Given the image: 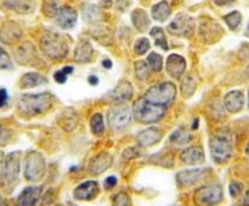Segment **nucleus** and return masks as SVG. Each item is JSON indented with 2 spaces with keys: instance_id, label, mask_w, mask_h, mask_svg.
Here are the masks:
<instances>
[{
  "instance_id": "f257e3e1",
  "label": "nucleus",
  "mask_w": 249,
  "mask_h": 206,
  "mask_svg": "<svg viewBox=\"0 0 249 206\" xmlns=\"http://www.w3.org/2000/svg\"><path fill=\"white\" fill-rule=\"evenodd\" d=\"M53 102L51 94H38V95H23L17 103V109L22 115L32 116L41 114L48 111Z\"/></svg>"
},
{
  "instance_id": "f03ea898",
  "label": "nucleus",
  "mask_w": 249,
  "mask_h": 206,
  "mask_svg": "<svg viewBox=\"0 0 249 206\" xmlns=\"http://www.w3.org/2000/svg\"><path fill=\"white\" fill-rule=\"evenodd\" d=\"M40 48L48 57L57 60L68 53V41L62 34L48 32L40 39Z\"/></svg>"
},
{
  "instance_id": "7ed1b4c3",
  "label": "nucleus",
  "mask_w": 249,
  "mask_h": 206,
  "mask_svg": "<svg viewBox=\"0 0 249 206\" xmlns=\"http://www.w3.org/2000/svg\"><path fill=\"white\" fill-rule=\"evenodd\" d=\"M209 147H211L212 158L216 164H225L232 157L233 142L230 133H216L214 137H212Z\"/></svg>"
},
{
  "instance_id": "20e7f679",
  "label": "nucleus",
  "mask_w": 249,
  "mask_h": 206,
  "mask_svg": "<svg viewBox=\"0 0 249 206\" xmlns=\"http://www.w3.org/2000/svg\"><path fill=\"white\" fill-rule=\"evenodd\" d=\"M165 107L157 106L148 102L145 97L136 99L133 106V115L135 120L142 124H151L158 121L165 114Z\"/></svg>"
},
{
  "instance_id": "39448f33",
  "label": "nucleus",
  "mask_w": 249,
  "mask_h": 206,
  "mask_svg": "<svg viewBox=\"0 0 249 206\" xmlns=\"http://www.w3.org/2000/svg\"><path fill=\"white\" fill-rule=\"evenodd\" d=\"M175 95H177L175 85L173 82L167 81L150 87V90L145 94V98L151 103L167 108L174 102Z\"/></svg>"
},
{
  "instance_id": "423d86ee",
  "label": "nucleus",
  "mask_w": 249,
  "mask_h": 206,
  "mask_svg": "<svg viewBox=\"0 0 249 206\" xmlns=\"http://www.w3.org/2000/svg\"><path fill=\"white\" fill-rule=\"evenodd\" d=\"M46 162L43 154L39 152H29L24 161V177L27 181L38 182L45 176Z\"/></svg>"
},
{
  "instance_id": "0eeeda50",
  "label": "nucleus",
  "mask_w": 249,
  "mask_h": 206,
  "mask_svg": "<svg viewBox=\"0 0 249 206\" xmlns=\"http://www.w3.org/2000/svg\"><path fill=\"white\" fill-rule=\"evenodd\" d=\"M131 113L128 106L123 102H117L109 108L107 114V121L112 130H123L130 124Z\"/></svg>"
},
{
  "instance_id": "6e6552de",
  "label": "nucleus",
  "mask_w": 249,
  "mask_h": 206,
  "mask_svg": "<svg viewBox=\"0 0 249 206\" xmlns=\"http://www.w3.org/2000/svg\"><path fill=\"white\" fill-rule=\"evenodd\" d=\"M224 198V190L219 184L204 186L197 189L194 194V201L197 206L218 205Z\"/></svg>"
},
{
  "instance_id": "1a4fd4ad",
  "label": "nucleus",
  "mask_w": 249,
  "mask_h": 206,
  "mask_svg": "<svg viewBox=\"0 0 249 206\" xmlns=\"http://www.w3.org/2000/svg\"><path fill=\"white\" fill-rule=\"evenodd\" d=\"M195 21L187 14H179L168 26V31L178 36H190L194 32Z\"/></svg>"
},
{
  "instance_id": "9d476101",
  "label": "nucleus",
  "mask_w": 249,
  "mask_h": 206,
  "mask_svg": "<svg viewBox=\"0 0 249 206\" xmlns=\"http://www.w3.org/2000/svg\"><path fill=\"white\" fill-rule=\"evenodd\" d=\"M19 152H12L5 158L4 170H2V181L5 183L12 186L16 183L19 174Z\"/></svg>"
},
{
  "instance_id": "9b49d317",
  "label": "nucleus",
  "mask_w": 249,
  "mask_h": 206,
  "mask_svg": "<svg viewBox=\"0 0 249 206\" xmlns=\"http://www.w3.org/2000/svg\"><path fill=\"white\" fill-rule=\"evenodd\" d=\"M208 174V169H194V170H184V171L178 172L177 182L180 187H190L196 184L204 176Z\"/></svg>"
},
{
  "instance_id": "f8f14e48",
  "label": "nucleus",
  "mask_w": 249,
  "mask_h": 206,
  "mask_svg": "<svg viewBox=\"0 0 249 206\" xmlns=\"http://www.w3.org/2000/svg\"><path fill=\"white\" fill-rule=\"evenodd\" d=\"M99 184L95 181H87L80 183L73 191V196L77 200L88 201L92 200L99 195Z\"/></svg>"
},
{
  "instance_id": "ddd939ff",
  "label": "nucleus",
  "mask_w": 249,
  "mask_h": 206,
  "mask_svg": "<svg viewBox=\"0 0 249 206\" xmlns=\"http://www.w3.org/2000/svg\"><path fill=\"white\" fill-rule=\"evenodd\" d=\"M113 162V158L109 153L107 152H101L97 155H95L89 162V171L91 174H101L102 172L106 171L107 169H109Z\"/></svg>"
},
{
  "instance_id": "4468645a",
  "label": "nucleus",
  "mask_w": 249,
  "mask_h": 206,
  "mask_svg": "<svg viewBox=\"0 0 249 206\" xmlns=\"http://www.w3.org/2000/svg\"><path fill=\"white\" fill-rule=\"evenodd\" d=\"M41 196V187H27L18 195L16 206H36Z\"/></svg>"
},
{
  "instance_id": "2eb2a0df",
  "label": "nucleus",
  "mask_w": 249,
  "mask_h": 206,
  "mask_svg": "<svg viewBox=\"0 0 249 206\" xmlns=\"http://www.w3.org/2000/svg\"><path fill=\"white\" fill-rule=\"evenodd\" d=\"M162 140V131L157 127H148L140 131L136 136V142L141 147H151Z\"/></svg>"
},
{
  "instance_id": "dca6fc26",
  "label": "nucleus",
  "mask_w": 249,
  "mask_h": 206,
  "mask_svg": "<svg viewBox=\"0 0 249 206\" xmlns=\"http://www.w3.org/2000/svg\"><path fill=\"white\" fill-rule=\"evenodd\" d=\"M77 11L71 6L61 7L56 15V22L62 29H71L77 23Z\"/></svg>"
},
{
  "instance_id": "f3484780",
  "label": "nucleus",
  "mask_w": 249,
  "mask_h": 206,
  "mask_svg": "<svg viewBox=\"0 0 249 206\" xmlns=\"http://www.w3.org/2000/svg\"><path fill=\"white\" fill-rule=\"evenodd\" d=\"M165 68H167V72L170 77L174 78V79H179L186 69V61L180 55L174 53V55H170L168 57Z\"/></svg>"
},
{
  "instance_id": "a211bd4d",
  "label": "nucleus",
  "mask_w": 249,
  "mask_h": 206,
  "mask_svg": "<svg viewBox=\"0 0 249 206\" xmlns=\"http://www.w3.org/2000/svg\"><path fill=\"white\" fill-rule=\"evenodd\" d=\"M224 103H225L226 109L230 113H238L243 108V104H245V95L240 90L229 92L225 98H224Z\"/></svg>"
},
{
  "instance_id": "6ab92c4d",
  "label": "nucleus",
  "mask_w": 249,
  "mask_h": 206,
  "mask_svg": "<svg viewBox=\"0 0 249 206\" xmlns=\"http://www.w3.org/2000/svg\"><path fill=\"white\" fill-rule=\"evenodd\" d=\"M2 4L6 9L17 14H31L36 9L34 0H2Z\"/></svg>"
},
{
  "instance_id": "aec40b11",
  "label": "nucleus",
  "mask_w": 249,
  "mask_h": 206,
  "mask_svg": "<svg viewBox=\"0 0 249 206\" xmlns=\"http://www.w3.org/2000/svg\"><path fill=\"white\" fill-rule=\"evenodd\" d=\"M180 159L187 165H198L204 161V152L201 147H189L180 154Z\"/></svg>"
},
{
  "instance_id": "412c9836",
  "label": "nucleus",
  "mask_w": 249,
  "mask_h": 206,
  "mask_svg": "<svg viewBox=\"0 0 249 206\" xmlns=\"http://www.w3.org/2000/svg\"><path fill=\"white\" fill-rule=\"evenodd\" d=\"M131 97H133V86L128 81L119 82L116 89L108 95V98L113 102L128 101Z\"/></svg>"
},
{
  "instance_id": "4be33fe9",
  "label": "nucleus",
  "mask_w": 249,
  "mask_h": 206,
  "mask_svg": "<svg viewBox=\"0 0 249 206\" xmlns=\"http://www.w3.org/2000/svg\"><path fill=\"white\" fill-rule=\"evenodd\" d=\"M201 35L207 43H214L216 39L220 36L221 34V28L219 27V24H216L215 22H211V23H202L201 24Z\"/></svg>"
},
{
  "instance_id": "5701e85b",
  "label": "nucleus",
  "mask_w": 249,
  "mask_h": 206,
  "mask_svg": "<svg viewBox=\"0 0 249 206\" xmlns=\"http://www.w3.org/2000/svg\"><path fill=\"white\" fill-rule=\"evenodd\" d=\"M92 46L89 41H80L78 44L77 48H75V52H74V58L77 62H89L92 57Z\"/></svg>"
},
{
  "instance_id": "b1692460",
  "label": "nucleus",
  "mask_w": 249,
  "mask_h": 206,
  "mask_svg": "<svg viewBox=\"0 0 249 206\" xmlns=\"http://www.w3.org/2000/svg\"><path fill=\"white\" fill-rule=\"evenodd\" d=\"M46 82V79L43 75L38 74V73H27L21 78L19 81V86L22 89H29V87H36L39 85H43Z\"/></svg>"
},
{
  "instance_id": "393cba45",
  "label": "nucleus",
  "mask_w": 249,
  "mask_h": 206,
  "mask_svg": "<svg viewBox=\"0 0 249 206\" xmlns=\"http://www.w3.org/2000/svg\"><path fill=\"white\" fill-rule=\"evenodd\" d=\"M131 21L139 32L147 31L148 26H150V18H148L147 14L141 9H136L131 14Z\"/></svg>"
},
{
  "instance_id": "a878e982",
  "label": "nucleus",
  "mask_w": 249,
  "mask_h": 206,
  "mask_svg": "<svg viewBox=\"0 0 249 206\" xmlns=\"http://www.w3.org/2000/svg\"><path fill=\"white\" fill-rule=\"evenodd\" d=\"M170 16V7L167 1H160L152 7V17L158 22L167 21Z\"/></svg>"
},
{
  "instance_id": "bb28decb",
  "label": "nucleus",
  "mask_w": 249,
  "mask_h": 206,
  "mask_svg": "<svg viewBox=\"0 0 249 206\" xmlns=\"http://www.w3.org/2000/svg\"><path fill=\"white\" fill-rule=\"evenodd\" d=\"M92 36L104 45H111L113 43V36H112L111 31L106 27H96L92 31Z\"/></svg>"
},
{
  "instance_id": "cd10ccee",
  "label": "nucleus",
  "mask_w": 249,
  "mask_h": 206,
  "mask_svg": "<svg viewBox=\"0 0 249 206\" xmlns=\"http://www.w3.org/2000/svg\"><path fill=\"white\" fill-rule=\"evenodd\" d=\"M150 34L151 36L155 39L156 45L162 48L163 50H168V48H169V46H168V43H167V38H165V34L162 28H160V27H155V28L151 29Z\"/></svg>"
},
{
  "instance_id": "c85d7f7f",
  "label": "nucleus",
  "mask_w": 249,
  "mask_h": 206,
  "mask_svg": "<svg viewBox=\"0 0 249 206\" xmlns=\"http://www.w3.org/2000/svg\"><path fill=\"white\" fill-rule=\"evenodd\" d=\"M191 140H192L191 135H190L187 131H185L184 128H179V130L173 132L172 136H170V141L177 145L187 144Z\"/></svg>"
},
{
  "instance_id": "c756f323",
  "label": "nucleus",
  "mask_w": 249,
  "mask_h": 206,
  "mask_svg": "<svg viewBox=\"0 0 249 206\" xmlns=\"http://www.w3.org/2000/svg\"><path fill=\"white\" fill-rule=\"evenodd\" d=\"M90 127L94 135L101 136L105 131V124H104V118L100 113H96L92 115L91 120H90Z\"/></svg>"
},
{
  "instance_id": "7c9ffc66",
  "label": "nucleus",
  "mask_w": 249,
  "mask_h": 206,
  "mask_svg": "<svg viewBox=\"0 0 249 206\" xmlns=\"http://www.w3.org/2000/svg\"><path fill=\"white\" fill-rule=\"evenodd\" d=\"M83 14H84L85 21L90 22V23L99 21L100 17H101L100 10L94 5H84L83 6Z\"/></svg>"
},
{
  "instance_id": "2f4dec72",
  "label": "nucleus",
  "mask_w": 249,
  "mask_h": 206,
  "mask_svg": "<svg viewBox=\"0 0 249 206\" xmlns=\"http://www.w3.org/2000/svg\"><path fill=\"white\" fill-rule=\"evenodd\" d=\"M224 19H225L229 28L232 29V31H236V29L240 27L241 22H242V15H241L238 11H232L229 15H226V16L224 17Z\"/></svg>"
},
{
  "instance_id": "473e14b6",
  "label": "nucleus",
  "mask_w": 249,
  "mask_h": 206,
  "mask_svg": "<svg viewBox=\"0 0 249 206\" xmlns=\"http://www.w3.org/2000/svg\"><path fill=\"white\" fill-rule=\"evenodd\" d=\"M195 90H196V81H195L194 78L189 75V77L185 78L184 82H182L181 85L182 96H184L185 98H189V97H191L192 95H194Z\"/></svg>"
},
{
  "instance_id": "72a5a7b5",
  "label": "nucleus",
  "mask_w": 249,
  "mask_h": 206,
  "mask_svg": "<svg viewBox=\"0 0 249 206\" xmlns=\"http://www.w3.org/2000/svg\"><path fill=\"white\" fill-rule=\"evenodd\" d=\"M60 2L58 0H45L43 5V11L46 16L53 17L60 11Z\"/></svg>"
},
{
  "instance_id": "f704fd0d",
  "label": "nucleus",
  "mask_w": 249,
  "mask_h": 206,
  "mask_svg": "<svg viewBox=\"0 0 249 206\" xmlns=\"http://www.w3.org/2000/svg\"><path fill=\"white\" fill-rule=\"evenodd\" d=\"M146 62H147L148 67H150L152 70H155V72H160V70H162L163 58H162V56L158 55V53H156V52L150 53Z\"/></svg>"
},
{
  "instance_id": "c9c22d12",
  "label": "nucleus",
  "mask_w": 249,
  "mask_h": 206,
  "mask_svg": "<svg viewBox=\"0 0 249 206\" xmlns=\"http://www.w3.org/2000/svg\"><path fill=\"white\" fill-rule=\"evenodd\" d=\"M135 75L138 79L146 80L150 77V67L145 61H138L135 63Z\"/></svg>"
},
{
  "instance_id": "e433bc0d",
  "label": "nucleus",
  "mask_w": 249,
  "mask_h": 206,
  "mask_svg": "<svg viewBox=\"0 0 249 206\" xmlns=\"http://www.w3.org/2000/svg\"><path fill=\"white\" fill-rule=\"evenodd\" d=\"M150 46H151V44H150V41H148V39L140 38L135 43L134 51H135V53H138V55H143V53H146L148 50H150Z\"/></svg>"
},
{
  "instance_id": "4c0bfd02",
  "label": "nucleus",
  "mask_w": 249,
  "mask_h": 206,
  "mask_svg": "<svg viewBox=\"0 0 249 206\" xmlns=\"http://www.w3.org/2000/svg\"><path fill=\"white\" fill-rule=\"evenodd\" d=\"M72 72H73V67L68 65V67H65L62 68V69L57 70V72L55 73V75H53V78H55V80L57 82L63 84V82H66V80H67V75L71 74Z\"/></svg>"
},
{
  "instance_id": "58836bf2",
  "label": "nucleus",
  "mask_w": 249,
  "mask_h": 206,
  "mask_svg": "<svg viewBox=\"0 0 249 206\" xmlns=\"http://www.w3.org/2000/svg\"><path fill=\"white\" fill-rule=\"evenodd\" d=\"M113 206H130V199L125 193H119L114 198Z\"/></svg>"
},
{
  "instance_id": "ea45409f",
  "label": "nucleus",
  "mask_w": 249,
  "mask_h": 206,
  "mask_svg": "<svg viewBox=\"0 0 249 206\" xmlns=\"http://www.w3.org/2000/svg\"><path fill=\"white\" fill-rule=\"evenodd\" d=\"M11 68V60L10 56L0 48V69H7Z\"/></svg>"
},
{
  "instance_id": "a19ab883",
  "label": "nucleus",
  "mask_w": 249,
  "mask_h": 206,
  "mask_svg": "<svg viewBox=\"0 0 249 206\" xmlns=\"http://www.w3.org/2000/svg\"><path fill=\"white\" fill-rule=\"evenodd\" d=\"M243 190V184L240 183V182H231L230 183V194L232 198H237V196L241 195Z\"/></svg>"
},
{
  "instance_id": "79ce46f5",
  "label": "nucleus",
  "mask_w": 249,
  "mask_h": 206,
  "mask_svg": "<svg viewBox=\"0 0 249 206\" xmlns=\"http://www.w3.org/2000/svg\"><path fill=\"white\" fill-rule=\"evenodd\" d=\"M139 155H140V152H139L136 148L134 147H129L126 148L125 150L123 152V158L126 160H130V159H134V158H138Z\"/></svg>"
},
{
  "instance_id": "37998d69",
  "label": "nucleus",
  "mask_w": 249,
  "mask_h": 206,
  "mask_svg": "<svg viewBox=\"0 0 249 206\" xmlns=\"http://www.w3.org/2000/svg\"><path fill=\"white\" fill-rule=\"evenodd\" d=\"M9 135H11V131H9V130L0 131V145L7 144V142L10 141Z\"/></svg>"
},
{
  "instance_id": "c03bdc74",
  "label": "nucleus",
  "mask_w": 249,
  "mask_h": 206,
  "mask_svg": "<svg viewBox=\"0 0 249 206\" xmlns=\"http://www.w3.org/2000/svg\"><path fill=\"white\" fill-rule=\"evenodd\" d=\"M117 184V178L114 176H109L105 179V188L112 189Z\"/></svg>"
},
{
  "instance_id": "a18cd8bd",
  "label": "nucleus",
  "mask_w": 249,
  "mask_h": 206,
  "mask_svg": "<svg viewBox=\"0 0 249 206\" xmlns=\"http://www.w3.org/2000/svg\"><path fill=\"white\" fill-rule=\"evenodd\" d=\"M7 99H9V96H7L6 90L0 89V108L7 103Z\"/></svg>"
},
{
  "instance_id": "49530a36",
  "label": "nucleus",
  "mask_w": 249,
  "mask_h": 206,
  "mask_svg": "<svg viewBox=\"0 0 249 206\" xmlns=\"http://www.w3.org/2000/svg\"><path fill=\"white\" fill-rule=\"evenodd\" d=\"M214 4L218 5V6H226V5L231 4L233 0H213Z\"/></svg>"
},
{
  "instance_id": "de8ad7c7",
  "label": "nucleus",
  "mask_w": 249,
  "mask_h": 206,
  "mask_svg": "<svg viewBox=\"0 0 249 206\" xmlns=\"http://www.w3.org/2000/svg\"><path fill=\"white\" fill-rule=\"evenodd\" d=\"M4 154L2 152H0V182L2 181V170H4Z\"/></svg>"
},
{
  "instance_id": "09e8293b",
  "label": "nucleus",
  "mask_w": 249,
  "mask_h": 206,
  "mask_svg": "<svg viewBox=\"0 0 249 206\" xmlns=\"http://www.w3.org/2000/svg\"><path fill=\"white\" fill-rule=\"evenodd\" d=\"M100 2H101V5L104 7L109 9V7L112 6V2H113V0H100Z\"/></svg>"
},
{
  "instance_id": "8fccbe9b",
  "label": "nucleus",
  "mask_w": 249,
  "mask_h": 206,
  "mask_svg": "<svg viewBox=\"0 0 249 206\" xmlns=\"http://www.w3.org/2000/svg\"><path fill=\"white\" fill-rule=\"evenodd\" d=\"M89 82L91 85H97V84H99V79H97V77H94V75H91V77H89Z\"/></svg>"
},
{
  "instance_id": "3c124183",
  "label": "nucleus",
  "mask_w": 249,
  "mask_h": 206,
  "mask_svg": "<svg viewBox=\"0 0 249 206\" xmlns=\"http://www.w3.org/2000/svg\"><path fill=\"white\" fill-rule=\"evenodd\" d=\"M102 65H104L105 68H108V69H111V68H112V62L109 60H105L104 62H102Z\"/></svg>"
},
{
  "instance_id": "603ef678",
  "label": "nucleus",
  "mask_w": 249,
  "mask_h": 206,
  "mask_svg": "<svg viewBox=\"0 0 249 206\" xmlns=\"http://www.w3.org/2000/svg\"><path fill=\"white\" fill-rule=\"evenodd\" d=\"M243 205L249 206V191H247V194H246L245 200H243Z\"/></svg>"
},
{
  "instance_id": "864d4df0",
  "label": "nucleus",
  "mask_w": 249,
  "mask_h": 206,
  "mask_svg": "<svg viewBox=\"0 0 249 206\" xmlns=\"http://www.w3.org/2000/svg\"><path fill=\"white\" fill-rule=\"evenodd\" d=\"M197 127H198V119H195V123L192 124V128L197 130Z\"/></svg>"
},
{
  "instance_id": "5fc2aeb1",
  "label": "nucleus",
  "mask_w": 249,
  "mask_h": 206,
  "mask_svg": "<svg viewBox=\"0 0 249 206\" xmlns=\"http://www.w3.org/2000/svg\"><path fill=\"white\" fill-rule=\"evenodd\" d=\"M0 206H6V201L1 195H0Z\"/></svg>"
},
{
  "instance_id": "6e6d98bb",
  "label": "nucleus",
  "mask_w": 249,
  "mask_h": 206,
  "mask_svg": "<svg viewBox=\"0 0 249 206\" xmlns=\"http://www.w3.org/2000/svg\"><path fill=\"white\" fill-rule=\"evenodd\" d=\"M246 154L249 155V142L247 143V147H246Z\"/></svg>"
},
{
  "instance_id": "4d7b16f0",
  "label": "nucleus",
  "mask_w": 249,
  "mask_h": 206,
  "mask_svg": "<svg viewBox=\"0 0 249 206\" xmlns=\"http://www.w3.org/2000/svg\"><path fill=\"white\" fill-rule=\"evenodd\" d=\"M246 35H247L248 38H249V24H248V27H247V31H246Z\"/></svg>"
},
{
  "instance_id": "13d9d810",
  "label": "nucleus",
  "mask_w": 249,
  "mask_h": 206,
  "mask_svg": "<svg viewBox=\"0 0 249 206\" xmlns=\"http://www.w3.org/2000/svg\"><path fill=\"white\" fill-rule=\"evenodd\" d=\"M248 107H249V98H248Z\"/></svg>"
}]
</instances>
